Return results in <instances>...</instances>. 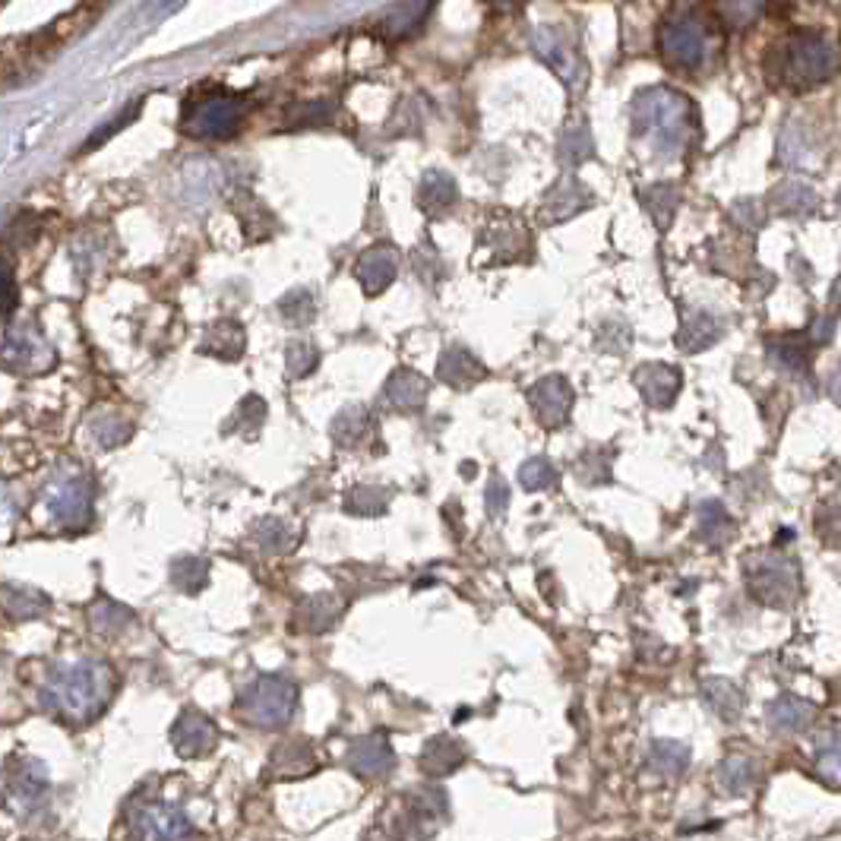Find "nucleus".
I'll use <instances>...</instances> for the list:
<instances>
[{"label": "nucleus", "instance_id": "1", "mask_svg": "<svg viewBox=\"0 0 841 841\" xmlns=\"http://www.w3.org/2000/svg\"><path fill=\"white\" fill-rule=\"evenodd\" d=\"M111 692L115 674L105 661H70L48 674L42 687V709L70 724H86L111 702Z\"/></svg>", "mask_w": 841, "mask_h": 841}, {"label": "nucleus", "instance_id": "2", "mask_svg": "<svg viewBox=\"0 0 841 841\" xmlns=\"http://www.w3.org/2000/svg\"><path fill=\"white\" fill-rule=\"evenodd\" d=\"M772 80L787 90H813L836 76L841 67V48L819 32H791L769 51L766 60Z\"/></svg>", "mask_w": 841, "mask_h": 841}, {"label": "nucleus", "instance_id": "3", "mask_svg": "<svg viewBox=\"0 0 841 841\" xmlns=\"http://www.w3.org/2000/svg\"><path fill=\"white\" fill-rule=\"evenodd\" d=\"M632 127L664 158L680 155L692 133L690 102L671 90L642 92L632 105Z\"/></svg>", "mask_w": 841, "mask_h": 841}, {"label": "nucleus", "instance_id": "4", "mask_svg": "<svg viewBox=\"0 0 841 841\" xmlns=\"http://www.w3.org/2000/svg\"><path fill=\"white\" fill-rule=\"evenodd\" d=\"M247 118V102L232 90H206L183 105L180 127L197 140H232Z\"/></svg>", "mask_w": 841, "mask_h": 841}, {"label": "nucleus", "instance_id": "5", "mask_svg": "<svg viewBox=\"0 0 841 841\" xmlns=\"http://www.w3.org/2000/svg\"><path fill=\"white\" fill-rule=\"evenodd\" d=\"M659 48L667 67L684 70V73H696V70L706 67V60H709L712 48H715V38H712L709 23L699 13L677 10L661 26Z\"/></svg>", "mask_w": 841, "mask_h": 841}, {"label": "nucleus", "instance_id": "6", "mask_svg": "<svg viewBox=\"0 0 841 841\" xmlns=\"http://www.w3.org/2000/svg\"><path fill=\"white\" fill-rule=\"evenodd\" d=\"M238 712L244 715V721H250L263 731L285 727L298 712V687L285 677L263 674L244 687V692L238 696Z\"/></svg>", "mask_w": 841, "mask_h": 841}, {"label": "nucleus", "instance_id": "7", "mask_svg": "<svg viewBox=\"0 0 841 841\" xmlns=\"http://www.w3.org/2000/svg\"><path fill=\"white\" fill-rule=\"evenodd\" d=\"M0 358L10 374H45L55 367V348L45 339V332L38 330L35 320H7L3 330V345H0Z\"/></svg>", "mask_w": 841, "mask_h": 841}, {"label": "nucleus", "instance_id": "8", "mask_svg": "<svg viewBox=\"0 0 841 841\" xmlns=\"http://www.w3.org/2000/svg\"><path fill=\"white\" fill-rule=\"evenodd\" d=\"M45 510L51 525H58L63 532H83L92 522V481L80 472L58 475L48 484Z\"/></svg>", "mask_w": 841, "mask_h": 841}, {"label": "nucleus", "instance_id": "9", "mask_svg": "<svg viewBox=\"0 0 841 841\" xmlns=\"http://www.w3.org/2000/svg\"><path fill=\"white\" fill-rule=\"evenodd\" d=\"M48 791H51V779H48L45 762H38L32 756L7 759V772H3L7 810H13L16 816H29V813L42 810Z\"/></svg>", "mask_w": 841, "mask_h": 841}, {"label": "nucleus", "instance_id": "10", "mask_svg": "<svg viewBox=\"0 0 841 841\" xmlns=\"http://www.w3.org/2000/svg\"><path fill=\"white\" fill-rule=\"evenodd\" d=\"M747 582H750V592L756 599L775 604V607L791 604V599L797 595V585H801L794 564L781 554H762V557L750 560Z\"/></svg>", "mask_w": 841, "mask_h": 841}, {"label": "nucleus", "instance_id": "11", "mask_svg": "<svg viewBox=\"0 0 841 841\" xmlns=\"http://www.w3.org/2000/svg\"><path fill=\"white\" fill-rule=\"evenodd\" d=\"M130 836L143 841H175V839H193L197 829L190 826V819L183 816V810L171 807V804H137L130 810Z\"/></svg>", "mask_w": 841, "mask_h": 841}, {"label": "nucleus", "instance_id": "12", "mask_svg": "<svg viewBox=\"0 0 841 841\" xmlns=\"http://www.w3.org/2000/svg\"><path fill=\"white\" fill-rule=\"evenodd\" d=\"M529 405H532L541 427H547V430L564 427L572 408V387L567 383V377H560V374L541 377L538 383L529 390Z\"/></svg>", "mask_w": 841, "mask_h": 841}, {"label": "nucleus", "instance_id": "13", "mask_svg": "<svg viewBox=\"0 0 841 841\" xmlns=\"http://www.w3.org/2000/svg\"><path fill=\"white\" fill-rule=\"evenodd\" d=\"M218 744V727L197 709H183L171 727V747L180 759H203Z\"/></svg>", "mask_w": 841, "mask_h": 841}, {"label": "nucleus", "instance_id": "14", "mask_svg": "<svg viewBox=\"0 0 841 841\" xmlns=\"http://www.w3.org/2000/svg\"><path fill=\"white\" fill-rule=\"evenodd\" d=\"M345 762L348 769L360 775V779L380 781L390 779L392 769H395V753H392L390 741L383 734H370V737H360L355 741L348 753H345Z\"/></svg>", "mask_w": 841, "mask_h": 841}, {"label": "nucleus", "instance_id": "15", "mask_svg": "<svg viewBox=\"0 0 841 841\" xmlns=\"http://www.w3.org/2000/svg\"><path fill=\"white\" fill-rule=\"evenodd\" d=\"M632 383L652 408H667L680 392V370H674L671 364H642L632 374Z\"/></svg>", "mask_w": 841, "mask_h": 841}, {"label": "nucleus", "instance_id": "16", "mask_svg": "<svg viewBox=\"0 0 841 841\" xmlns=\"http://www.w3.org/2000/svg\"><path fill=\"white\" fill-rule=\"evenodd\" d=\"M434 7H437V0H408V3L390 10V13L380 20V29L377 32H380L387 42H392V45L408 42V38H415V35L427 26Z\"/></svg>", "mask_w": 841, "mask_h": 841}, {"label": "nucleus", "instance_id": "17", "mask_svg": "<svg viewBox=\"0 0 841 841\" xmlns=\"http://www.w3.org/2000/svg\"><path fill=\"white\" fill-rule=\"evenodd\" d=\"M355 275L367 295L387 292L399 275V250L392 247H370L355 266Z\"/></svg>", "mask_w": 841, "mask_h": 841}, {"label": "nucleus", "instance_id": "18", "mask_svg": "<svg viewBox=\"0 0 841 841\" xmlns=\"http://www.w3.org/2000/svg\"><path fill=\"white\" fill-rule=\"evenodd\" d=\"M465 759H469L465 744L450 737V734H440V737L427 741V747L420 750V769H424V775H430V779H443V775L455 772Z\"/></svg>", "mask_w": 841, "mask_h": 841}, {"label": "nucleus", "instance_id": "19", "mask_svg": "<svg viewBox=\"0 0 841 841\" xmlns=\"http://www.w3.org/2000/svg\"><path fill=\"white\" fill-rule=\"evenodd\" d=\"M484 364H481L469 348H462V345H452L443 352V358H440V367H437V377L452 387V390H469V387H475L478 380H484Z\"/></svg>", "mask_w": 841, "mask_h": 841}, {"label": "nucleus", "instance_id": "20", "mask_svg": "<svg viewBox=\"0 0 841 841\" xmlns=\"http://www.w3.org/2000/svg\"><path fill=\"white\" fill-rule=\"evenodd\" d=\"M427 395H430V383H427V377H420L418 370L399 367V370H392V377L387 380V399L395 408L418 412V408L427 405Z\"/></svg>", "mask_w": 841, "mask_h": 841}, {"label": "nucleus", "instance_id": "21", "mask_svg": "<svg viewBox=\"0 0 841 841\" xmlns=\"http://www.w3.org/2000/svg\"><path fill=\"white\" fill-rule=\"evenodd\" d=\"M244 345H247V332L235 320H218L212 323L210 330L203 332V342H200V355H210V358L218 360H238L244 355Z\"/></svg>", "mask_w": 841, "mask_h": 841}, {"label": "nucleus", "instance_id": "22", "mask_svg": "<svg viewBox=\"0 0 841 841\" xmlns=\"http://www.w3.org/2000/svg\"><path fill=\"white\" fill-rule=\"evenodd\" d=\"M339 614H342V601L332 592H317L298 604V627L307 632H327L339 624Z\"/></svg>", "mask_w": 841, "mask_h": 841}, {"label": "nucleus", "instance_id": "23", "mask_svg": "<svg viewBox=\"0 0 841 841\" xmlns=\"http://www.w3.org/2000/svg\"><path fill=\"white\" fill-rule=\"evenodd\" d=\"M418 203L427 215H443L459 203V187L443 171H427L418 187Z\"/></svg>", "mask_w": 841, "mask_h": 841}, {"label": "nucleus", "instance_id": "24", "mask_svg": "<svg viewBox=\"0 0 841 841\" xmlns=\"http://www.w3.org/2000/svg\"><path fill=\"white\" fill-rule=\"evenodd\" d=\"M313 766H317L313 750L304 741H285L279 750L272 753L270 775L272 779H298V775L313 772Z\"/></svg>", "mask_w": 841, "mask_h": 841}, {"label": "nucleus", "instance_id": "25", "mask_svg": "<svg viewBox=\"0 0 841 841\" xmlns=\"http://www.w3.org/2000/svg\"><path fill=\"white\" fill-rule=\"evenodd\" d=\"M3 611H7L10 620H38L51 611V599L42 595L38 589L7 585L3 589Z\"/></svg>", "mask_w": 841, "mask_h": 841}, {"label": "nucleus", "instance_id": "26", "mask_svg": "<svg viewBox=\"0 0 841 841\" xmlns=\"http://www.w3.org/2000/svg\"><path fill=\"white\" fill-rule=\"evenodd\" d=\"M90 624H92V630L98 632V636L115 639V636H123V632L133 627V611H130V607H123V604H118V601L98 599L90 607Z\"/></svg>", "mask_w": 841, "mask_h": 841}, {"label": "nucleus", "instance_id": "27", "mask_svg": "<svg viewBox=\"0 0 841 841\" xmlns=\"http://www.w3.org/2000/svg\"><path fill=\"white\" fill-rule=\"evenodd\" d=\"M535 48H538L541 58L557 70V76L570 83L572 76H576V63H579V60H576V55L570 51V45H564L560 32L541 29L538 35H535Z\"/></svg>", "mask_w": 841, "mask_h": 841}, {"label": "nucleus", "instance_id": "28", "mask_svg": "<svg viewBox=\"0 0 841 841\" xmlns=\"http://www.w3.org/2000/svg\"><path fill=\"white\" fill-rule=\"evenodd\" d=\"M332 440L339 447H358L360 440L370 434V415L360 408V405H352V408H342L330 427Z\"/></svg>", "mask_w": 841, "mask_h": 841}, {"label": "nucleus", "instance_id": "29", "mask_svg": "<svg viewBox=\"0 0 841 841\" xmlns=\"http://www.w3.org/2000/svg\"><path fill=\"white\" fill-rule=\"evenodd\" d=\"M90 434L95 437V443H98L102 450H115V447L130 440L133 424L123 420V415H118V412H98V415H92L90 418Z\"/></svg>", "mask_w": 841, "mask_h": 841}, {"label": "nucleus", "instance_id": "30", "mask_svg": "<svg viewBox=\"0 0 841 841\" xmlns=\"http://www.w3.org/2000/svg\"><path fill=\"white\" fill-rule=\"evenodd\" d=\"M253 541L260 544L263 554L282 557V554H288V550L295 547V532L288 529V522L270 516V519H260V522L253 525Z\"/></svg>", "mask_w": 841, "mask_h": 841}, {"label": "nucleus", "instance_id": "31", "mask_svg": "<svg viewBox=\"0 0 841 841\" xmlns=\"http://www.w3.org/2000/svg\"><path fill=\"white\" fill-rule=\"evenodd\" d=\"M210 582V560L206 557H178L171 564V585L183 595H197Z\"/></svg>", "mask_w": 841, "mask_h": 841}, {"label": "nucleus", "instance_id": "32", "mask_svg": "<svg viewBox=\"0 0 841 841\" xmlns=\"http://www.w3.org/2000/svg\"><path fill=\"white\" fill-rule=\"evenodd\" d=\"M275 313L282 317V323L288 327H310L317 317V300L307 288H292L288 295H282L275 304Z\"/></svg>", "mask_w": 841, "mask_h": 841}, {"label": "nucleus", "instance_id": "33", "mask_svg": "<svg viewBox=\"0 0 841 841\" xmlns=\"http://www.w3.org/2000/svg\"><path fill=\"white\" fill-rule=\"evenodd\" d=\"M816 775L841 787V727H829L816 747Z\"/></svg>", "mask_w": 841, "mask_h": 841}, {"label": "nucleus", "instance_id": "34", "mask_svg": "<svg viewBox=\"0 0 841 841\" xmlns=\"http://www.w3.org/2000/svg\"><path fill=\"white\" fill-rule=\"evenodd\" d=\"M719 339V323L709 317V313H702V310H696L687 317V323H684V330L677 335V345L684 348V352H702V348H709L712 342Z\"/></svg>", "mask_w": 841, "mask_h": 841}, {"label": "nucleus", "instance_id": "35", "mask_svg": "<svg viewBox=\"0 0 841 841\" xmlns=\"http://www.w3.org/2000/svg\"><path fill=\"white\" fill-rule=\"evenodd\" d=\"M390 507V490L387 487H370V484H360L355 490H348L345 497V510L352 516H360V519H370V516H380Z\"/></svg>", "mask_w": 841, "mask_h": 841}, {"label": "nucleus", "instance_id": "36", "mask_svg": "<svg viewBox=\"0 0 841 841\" xmlns=\"http://www.w3.org/2000/svg\"><path fill=\"white\" fill-rule=\"evenodd\" d=\"M766 0H715V13L724 26L731 29H747L759 20Z\"/></svg>", "mask_w": 841, "mask_h": 841}, {"label": "nucleus", "instance_id": "37", "mask_svg": "<svg viewBox=\"0 0 841 841\" xmlns=\"http://www.w3.org/2000/svg\"><path fill=\"white\" fill-rule=\"evenodd\" d=\"M687 762H690V750L677 741H659L652 747V756H649V766L661 775H671V779L680 775L687 769Z\"/></svg>", "mask_w": 841, "mask_h": 841}, {"label": "nucleus", "instance_id": "38", "mask_svg": "<svg viewBox=\"0 0 841 841\" xmlns=\"http://www.w3.org/2000/svg\"><path fill=\"white\" fill-rule=\"evenodd\" d=\"M702 696L706 702L712 706V712H719L724 721H734L741 715V690L727 680H709L702 687Z\"/></svg>", "mask_w": 841, "mask_h": 841}, {"label": "nucleus", "instance_id": "39", "mask_svg": "<svg viewBox=\"0 0 841 841\" xmlns=\"http://www.w3.org/2000/svg\"><path fill=\"white\" fill-rule=\"evenodd\" d=\"M813 719V706L804 699L794 696H781L779 702L772 706V724L781 731H801L807 727V721Z\"/></svg>", "mask_w": 841, "mask_h": 841}, {"label": "nucleus", "instance_id": "40", "mask_svg": "<svg viewBox=\"0 0 841 841\" xmlns=\"http://www.w3.org/2000/svg\"><path fill=\"white\" fill-rule=\"evenodd\" d=\"M579 187H582V183H576V180H567L564 187H557V190L550 193V200H547V218L564 222V218H570V215H576V212L582 210V206L589 203V197H582Z\"/></svg>", "mask_w": 841, "mask_h": 841}, {"label": "nucleus", "instance_id": "41", "mask_svg": "<svg viewBox=\"0 0 841 841\" xmlns=\"http://www.w3.org/2000/svg\"><path fill=\"white\" fill-rule=\"evenodd\" d=\"M263 418H266V402H263L260 395H247V399L238 405V412L232 415V420H228L222 430H225V434L244 430V434L250 437V434H257V430H260Z\"/></svg>", "mask_w": 841, "mask_h": 841}, {"label": "nucleus", "instance_id": "42", "mask_svg": "<svg viewBox=\"0 0 841 841\" xmlns=\"http://www.w3.org/2000/svg\"><path fill=\"white\" fill-rule=\"evenodd\" d=\"M285 364H288V377H292V380H300V377H307V374L317 370L320 352H317V345H313L310 339H295V342L288 345V352H285Z\"/></svg>", "mask_w": 841, "mask_h": 841}, {"label": "nucleus", "instance_id": "43", "mask_svg": "<svg viewBox=\"0 0 841 841\" xmlns=\"http://www.w3.org/2000/svg\"><path fill=\"white\" fill-rule=\"evenodd\" d=\"M719 784L727 794H747L753 784V766L747 759H741V756L724 759L719 769Z\"/></svg>", "mask_w": 841, "mask_h": 841}, {"label": "nucleus", "instance_id": "44", "mask_svg": "<svg viewBox=\"0 0 841 841\" xmlns=\"http://www.w3.org/2000/svg\"><path fill=\"white\" fill-rule=\"evenodd\" d=\"M731 519L727 512L721 510L719 504H702L699 507V535L709 538L712 544H724V538L731 535Z\"/></svg>", "mask_w": 841, "mask_h": 841}, {"label": "nucleus", "instance_id": "45", "mask_svg": "<svg viewBox=\"0 0 841 841\" xmlns=\"http://www.w3.org/2000/svg\"><path fill=\"white\" fill-rule=\"evenodd\" d=\"M519 481H522L525 490H550L557 484V472H554V465L547 459L535 455V459H529L519 469Z\"/></svg>", "mask_w": 841, "mask_h": 841}, {"label": "nucleus", "instance_id": "46", "mask_svg": "<svg viewBox=\"0 0 841 841\" xmlns=\"http://www.w3.org/2000/svg\"><path fill=\"white\" fill-rule=\"evenodd\" d=\"M572 472H576V478L582 481V484H604V481H611V465H607L604 452H585L576 462Z\"/></svg>", "mask_w": 841, "mask_h": 841}, {"label": "nucleus", "instance_id": "47", "mask_svg": "<svg viewBox=\"0 0 841 841\" xmlns=\"http://www.w3.org/2000/svg\"><path fill=\"white\" fill-rule=\"evenodd\" d=\"M484 507H487V512H490L494 519H500V516L507 512V507H510V487H507V481L500 478V475H494L490 484H487Z\"/></svg>", "mask_w": 841, "mask_h": 841}, {"label": "nucleus", "instance_id": "48", "mask_svg": "<svg viewBox=\"0 0 841 841\" xmlns=\"http://www.w3.org/2000/svg\"><path fill=\"white\" fill-rule=\"evenodd\" d=\"M137 111H140V102H133V105L127 108V115H120V118L111 120V123H108L105 130H95L90 140H86V146H83V152H90V150H95V146H102V143H105V140H108L111 133H118L120 127H127L130 120L137 118Z\"/></svg>", "mask_w": 841, "mask_h": 841}, {"label": "nucleus", "instance_id": "49", "mask_svg": "<svg viewBox=\"0 0 841 841\" xmlns=\"http://www.w3.org/2000/svg\"><path fill=\"white\" fill-rule=\"evenodd\" d=\"M16 313V279H13V266L10 257L3 263V320H13Z\"/></svg>", "mask_w": 841, "mask_h": 841}, {"label": "nucleus", "instance_id": "50", "mask_svg": "<svg viewBox=\"0 0 841 841\" xmlns=\"http://www.w3.org/2000/svg\"><path fill=\"white\" fill-rule=\"evenodd\" d=\"M829 522H832V532H822V538L829 541V544H841V510H836L832 516H826Z\"/></svg>", "mask_w": 841, "mask_h": 841}, {"label": "nucleus", "instance_id": "51", "mask_svg": "<svg viewBox=\"0 0 841 841\" xmlns=\"http://www.w3.org/2000/svg\"><path fill=\"white\" fill-rule=\"evenodd\" d=\"M490 10H497V13H512V10H519L525 0H484Z\"/></svg>", "mask_w": 841, "mask_h": 841}, {"label": "nucleus", "instance_id": "52", "mask_svg": "<svg viewBox=\"0 0 841 841\" xmlns=\"http://www.w3.org/2000/svg\"><path fill=\"white\" fill-rule=\"evenodd\" d=\"M180 3H183V0H155V3H152V7H155V13H158V16H165V13H171V10H178Z\"/></svg>", "mask_w": 841, "mask_h": 841}, {"label": "nucleus", "instance_id": "53", "mask_svg": "<svg viewBox=\"0 0 841 841\" xmlns=\"http://www.w3.org/2000/svg\"><path fill=\"white\" fill-rule=\"evenodd\" d=\"M832 395L841 402V370H836V377H832Z\"/></svg>", "mask_w": 841, "mask_h": 841}, {"label": "nucleus", "instance_id": "54", "mask_svg": "<svg viewBox=\"0 0 841 841\" xmlns=\"http://www.w3.org/2000/svg\"><path fill=\"white\" fill-rule=\"evenodd\" d=\"M839 206H841V197H839Z\"/></svg>", "mask_w": 841, "mask_h": 841}]
</instances>
